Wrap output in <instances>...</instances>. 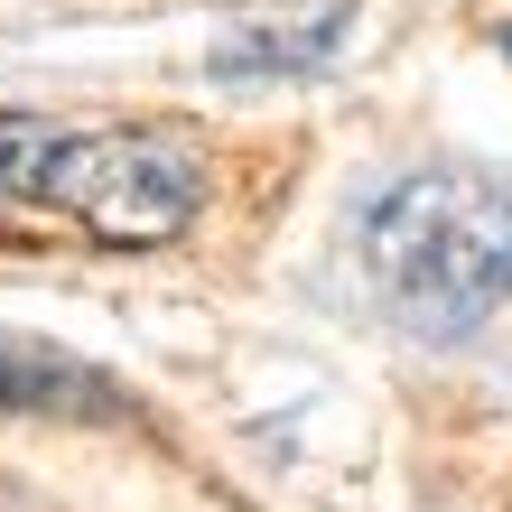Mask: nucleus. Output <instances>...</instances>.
<instances>
[{"instance_id": "f257e3e1", "label": "nucleus", "mask_w": 512, "mask_h": 512, "mask_svg": "<svg viewBox=\"0 0 512 512\" xmlns=\"http://www.w3.org/2000/svg\"><path fill=\"white\" fill-rule=\"evenodd\" d=\"M382 317L419 345L485 336L512 298V187L485 168H410L354 224Z\"/></svg>"}, {"instance_id": "f03ea898", "label": "nucleus", "mask_w": 512, "mask_h": 512, "mask_svg": "<svg viewBox=\"0 0 512 512\" xmlns=\"http://www.w3.org/2000/svg\"><path fill=\"white\" fill-rule=\"evenodd\" d=\"M205 187L215 177H205V149L187 131H159V122L75 131V122H38V112H0V205L10 196L56 205L94 243H122V252L177 243L205 215Z\"/></svg>"}, {"instance_id": "7ed1b4c3", "label": "nucleus", "mask_w": 512, "mask_h": 512, "mask_svg": "<svg viewBox=\"0 0 512 512\" xmlns=\"http://www.w3.org/2000/svg\"><path fill=\"white\" fill-rule=\"evenodd\" d=\"M354 0H252L224 19L205 75L215 84H289V75H326L345 56Z\"/></svg>"}, {"instance_id": "20e7f679", "label": "nucleus", "mask_w": 512, "mask_h": 512, "mask_svg": "<svg viewBox=\"0 0 512 512\" xmlns=\"http://www.w3.org/2000/svg\"><path fill=\"white\" fill-rule=\"evenodd\" d=\"M0 419H131V391L47 336H0Z\"/></svg>"}, {"instance_id": "39448f33", "label": "nucleus", "mask_w": 512, "mask_h": 512, "mask_svg": "<svg viewBox=\"0 0 512 512\" xmlns=\"http://www.w3.org/2000/svg\"><path fill=\"white\" fill-rule=\"evenodd\" d=\"M503 56H512V28H503Z\"/></svg>"}]
</instances>
